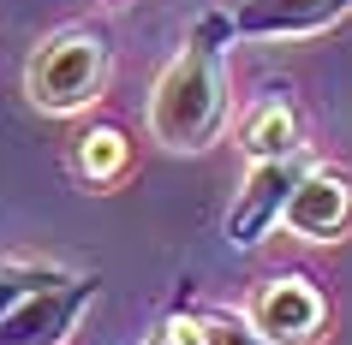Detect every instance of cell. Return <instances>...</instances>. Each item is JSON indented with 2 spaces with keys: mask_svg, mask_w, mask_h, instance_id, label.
Segmentation results:
<instances>
[{
  "mask_svg": "<svg viewBox=\"0 0 352 345\" xmlns=\"http://www.w3.org/2000/svg\"><path fill=\"white\" fill-rule=\"evenodd\" d=\"M233 36L221 12H204L186 48L167 60V72L149 90V137L173 155H197L227 131L233 113V90H227V60L221 42Z\"/></svg>",
  "mask_w": 352,
  "mask_h": 345,
  "instance_id": "6da1fadb",
  "label": "cell"
},
{
  "mask_svg": "<svg viewBox=\"0 0 352 345\" xmlns=\"http://www.w3.org/2000/svg\"><path fill=\"white\" fill-rule=\"evenodd\" d=\"M90 298H96V274L66 268V280L30 292L12 316H0V345H66L78 316L90 309Z\"/></svg>",
  "mask_w": 352,
  "mask_h": 345,
  "instance_id": "277c9868",
  "label": "cell"
},
{
  "mask_svg": "<svg viewBox=\"0 0 352 345\" xmlns=\"http://www.w3.org/2000/svg\"><path fill=\"white\" fill-rule=\"evenodd\" d=\"M352 12V0H239L227 30L245 42H293V36H316Z\"/></svg>",
  "mask_w": 352,
  "mask_h": 345,
  "instance_id": "52a82bcc",
  "label": "cell"
},
{
  "mask_svg": "<svg viewBox=\"0 0 352 345\" xmlns=\"http://www.w3.org/2000/svg\"><path fill=\"white\" fill-rule=\"evenodd\" d=\"M280 220L298 238H311V244H334L352 226V179L340 167H305V179L293 185Z\"/></svg>",
  "mask_w": 352,
  "mask_h": 345,
  "instance_id": "8992f818",
  "label": "cell"
},
{
  "mask_svg": "<svg viewBox=\"0 0 352 345\" xmlns=\"http://www.w3.org/2000/svg\"><path fill=\"white\" fill-rule=\"evenodd\" d=\"M245 322L257 327L269 345H311L322 333V322H329V304H322V292L305 274H275L257 292V304H251Z\"/></svg>",
  "mask_w": 352,
  "mask_h": 345,
  "instance_id": "5b68a950",
  "label": "cell"
},
{
  "mask_svg": "<svg viewBox=\"0 0 352 345\" xmlns=\"http://www.w3.org/2000/svg\"><path fill=\"white\" fill-rule=\"evenodd\" d=\"M239 143L251 161H275V155H293L298 143V108H293V90L287 84H269V90L251 102V113H245L239 126Z\"/></svg>",
  "mask_w": 352,
  "mask_h": 345,
  "instance_id": "ba28073f",
  "label": "cell"
},
{
  "mask_svg": "<svg viewBox=\"0 0 352 345\" xmlns=\"http://www.w3.org/2000/svg\"><path fill=\"white\" fill-rule=\"evenodd\" d=\"M149 345H269V340L233 309H173Z\"/></svg>",
  "mask_w": 352,
  "mask_h": 345,
  "instance_id": "9c48e42d",
  "label": "cell"
},
{
  "mask_svg": "<svg viewBox=\"0 0 352 345\" xmlns=\"http://www.w3.org/2000/svg\"><path fill=\"white\" fill-rule=\"evenodd\" d=\"M113 72V36L102 24H60L24 66V95L42 113H84Z\"/></svg>",
  "mask_w": 352,
  "mask_h": 345,
  "instance_id": "7a4b0ae2",
  "label": "cell"
},
{
  "mask_svg": "<svg viewBox=\"0 0 352 345\" xmlns=\"http://www.w3.org/2000/svg\"><path fill=\"white\" fill-rule=\"evenodd\" d=\"M305 167H311L305 149L275 155V161H251L245 185L233 191V209H227V238H233L239 250H257L263 238L280 226V209H287V197H293V185L305 179Z\"/></svg>",
  "mask_w": 352,
  "mask_h": 345,
  "instance_id": "3957f363",
  "label": "cell"
},
{
  "mask_svg": "<svg viewBox=\"0 0 352 345\" xmlns=\"http://www.w3.org/2000/svg\"><path fill=\"white\" fill-rule=\"evenodd\" d=\"M126 167H131V143L120 126H90L78 137V173L90 185H113Z\"/></svg>",
  "mask_w": 352,
  "mask_h": 345,
  "instance_id": "30bf717a",
  "label": "cell"
},
{
  "mask_svg": "<svg viewBox=\"0 0 352 345\" xmlns=\"http://www.w3.org/2000/svg\"><path fill=\"white\" fill-rule=\"evenodd\" d=\"M54 280H66V268H54V262H24V256H0V316H12L30 292L54 286Z\"/></svg>",
  "mask_w": 352,
  "mask_h": 345,
  "instance_id": "8fae6325",
  "label": "cell"
}]
</instances>
